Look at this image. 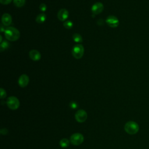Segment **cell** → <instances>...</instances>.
I'll return each instance as SVG.
<instances>
[{"instance_id": "1", "label": "cell", "mask_w": 149, "mask_h": 149, "mask_svg": "<svg viewBox=\"0 0 149 149\" xmlns=\"http://www.w3.org/2000/svg\"><path fill=\"white\" fill-rule=\"evenodd\" d=\"M5 38L10 41H15L20 37L19 31L14 27H8L4 31Z\"/></svg>"}, {"instance_id": "23", "label": "cell", "mask_w": 149, "mask_h": 149, "mask_svg": "<svg viewBox=\"0 0 149 149\" xmlns=\"http://www.w3.org/2000/svg\"><path fill=\"white\" fill-rule=\"evenodd\" d=\"M5 28H3V24H2V25L1 26V32L5 31Z\"/></svg>"}, {"instance_id": "6", "label": "cell", "mask_w": 149, "mask_h": 149, "mask_svg": "<svg viewBox=\"0 0 149 149\" xmlns=\"http://www.w3.org/2000/svg\"><path fill=\"white\" fill-rule=\"evenodd\" d=\"M74 117L77 122L83 123L86 120L87 118V113L86 111L83 109H79L76 112Z\"/></svg>"}, {"instance_id": "11", "label": "cell", "mask_w": 149, "mask_h": 149, "mask_svg": "<svg viewBox=\"0 0 149 149\" xmlns=\"http://www.w3.org/2000/svg\"><path fill=\"white\" fill-rule=\"evenodd\" d=\"M29 57L31 60L37 61L41 59V55L38 51L36 49H32L29 52Z\"/></svg>"}, {"instance_id": "19", "label": "cell", "mask_w": 149, "mask_h": 149, "mask_svg": "<svg viewBox=\"0 0 149 149\" xmlns=\"http://www.w3.org/2000/svg\"><path fill=\"white\" fill-rule=\"evenodd\" d=\"M39 8H40V10L41 11V12H45L46 10H47V5L44 3H41L40 6H39Z\"/></svg>"}, {"instance_id": "3", "label": "cell", "mask_w": 149, "mask_h": 149, "mask_svg": "<svg viewBox=\"0 0 149 149\" xmlns=\"http://www.w3.org/2000/svg\"><path fill=\"white\" fill-rule=\"evenodd\" d=\"M84 52V49L83 46L81 44H76L73 46L72 50V54L73 57L77 59L81 58V57L83 56Z\"/></svg>"}, {"instance_id": "5", "label": "cell", "mask_w": 149, "mask_h": 149, "mask_svg": "<svg viewBox=\"0 0 149 149\" xmlns=\"http://www.w3.org/2000/svg\"><path fill=\"white\" fill-rule=\"evenodd\" d=\"M84 141V136L82 134L76 133L73 134L70 137V142L74 146H79Z\"/></svg>"}, {"instance_id": "12", "label": "cell", "mask_w": 149, "mask_h": 149, "mask_svg": "<svg viewBox=\"0 0 149 149\" xmlns=\"http://www.w3.org/2000/svg\"><path fill=\"white\" fill-rule=\"evenodd\" d=\"M12 22V19L9 13H4L2 16V23L3 26H9L11 24Z\"/></svg>"}, {"instance_id": "4", "label": "cell", "mask_w": 149, "mask_h": 149, "mask_svg": "<svg viewBox=\"0 0 149 149\" xmlns=\"http://www.w3.org/2000/svg\"><path fill=\"white\" fill-rule=\"evenodd\" d=\"M6 104L9 108L12 110H15L19 108L20 105V102L17 98L14 96H11L8 98L6 101Z\"/></svg>"}, {"instance_id": "20", "label": "cell", "mask_w": 149, "mask_h": 149, "mask_svg": "<svg viewBox=\"0 0 149 149\" xmlns=\"http://www.w3.org/2000/svg\"><path fill=\"white\" fill-rule=\"evenodd\" d=\"M0 91H1V98L3 99V98H5L6 96V93L5 90L3 88H1Z\"/></svg>"}, {"instance_id": "15", "label": "cell", "mask_w": 149, "mask_h": 149, "mask_svg": "<svg viewBox=\"0 0 149 149\" xmlns=\"http://www.w3.org/2000/svg\"><path fill=\"white\" fill-rule=\"evenodd\" d=\"M73 40L76 43H80L83 41V38L80 34L78 33H74L73 35Z\"/></svg>"}, {"instance_id": "2", "label": "cell", "mask_w": 149, "mask_h": 149, "mask_svg": "<svg viewBox=\"0 0 149 149\" xmlns=\"http://www.w3.org/2000/svg\"><path fill=\"white\" fill-rule=\"evenodd\" d=\"M124 129L126 133L129 134H135L139 132V125L134 121L127 122L124 126Z\"/></svg>"}, {"instance_id": "18", "label": "cell", "mask_w": 149, "mask_h": 149, "mask_svg": "<svg viewBox=\"0 0 149 149\" xmlns=\"http://www.w3.org/2000/svg\"><path fill=\"white\" fill-rule=\"evenodd\" d=\"M63 26L67 29H70L72 28L73 26V23L71 20H66L63 22Z\"/></svg>"}, {"instance_id": "17", "label": "cell", "mask_w": 149, "mask_h": 149, "mask_svg": "<svg viewBox=\"0 0 149 149\" xmlns=\"http://www.w3.org/2000/svg\"><path fill=\"white\" fill-rule=\"evenodd\" d=\"M26 0H13L14 5L17 8H21L25 4Z\"/></svg>"}, {"instance_id": "24", "label": "cell", "mask_w": 149, "mask_h": 149, "mask_svg": "<svg viewBox=\"0 0 149 149\" xmlns=\"http://www.w3.org/2000/svg\"><path fill=\"white\" fill-rule=\"evenodd\" d=\"M0 38H1V39H0V42H1V43L2 42V36L1 35L0 36Z\"/></svg>"}, {"instance_id": "7", "label": "cell", "mask_w": 149, "mask_h": 149, "mask_svg": "<svg viewBox=\"0 0 149 149\" xmlns=\"http://www.w3.org/2000/svg\"><path fill=\"white\" fill-rule=\"evenodd\" d=\"M105 22H106L107 24H108V26L112 28L117 27L119 24V21L118 19L113 15L109 16L107 18Z\"/></svg>"}, {"instance_id": "8", "label": "cell", "mask_w": 149, "mask_h": 149, "mask_svg": "<svg viewBox=\"0 0 149 149\" xmlns=\"http://www.w3.org/2000/svg\"><path fill=\"white\" fill-rule=\"evenodd\" d=\"M104 9V5L100 2H95L91 7V12L94 15H98L101 13Z\"/></svg>"}, {"instance_id": "22", "label": "cell", "mask_w": 149, "mask_h": 149, "mask_svg": "<svg viewBox=\"0 0 149 149\" xmlns=\"http://www.w3.org/2000/svg\"><path fill=\"white\" fill-rule=\"evenodd\" d=\"M12 0H0V2L3 5H8L12 2Z\"/></svg>"}, {"instance_id": "16", "label": "cell", "mask_w": 149, "mask_h": 149, "mask_svg": "<svg viewBox=\"0 0 149 149\" xmlns=\"http://www.w3.org/2000/svg\"><path fill=\"white\" fill-rule=\"evenodd\" d=\"M10 44L6 41H3L1 43V45H0V51L1 52L7 49L9 47Z\"/></svg>"}, {"instance_id": "21", "label": "cell", "mask_w": 149, "mask_h": 149, "mask_svg": "<svg viewBox=\"0 0 149 149\" xmlns=\"http://www.w3.org/2000/svg\"><path fill=\"white\" fill-rule=\"evenodd\" d=\"M70 108L72 109H76L77 107V104L74 101H72L69 104Z\"/></svg>"}, {"instance_id": "9", "label": "cell", "mask_w": 149, "mask_h": 149, "mask_svg": "<svg viewBox=\"0 0 149 149\" xmlns=\"http://www.w3.org/2000/svg\"><path fill=\"white\" fill-rule=\"evenodd\" d=\"M29 82V77L27 75L23 74H22L18 79V84L21 87H26Z\"/></svg>"}, {"instance_id": "10", "label": "cell", "mask_w": 149, "mask_h": 149, "mask_svg": "<svg viewBox=\"0 0 149 149\" xmlns=\"http://www.w3.org/2000/svg\"><path fill=\"white\" fill-rule=\"evenodd\" d=\"M58 18L60 21L65 22L69 16V12L65 9H61L58 13Z\"/></svg>"}, {"instance_id": "13", "label": "cell", "mask_w": 149, "mask_h": 149, "mask_svg": "<svg viewBox=\"0 0 149 149\" xmlns=\"http://www.w3.org/2000/svg\"><path fill=\"white\" fill-rule=\"evenodd\" d=\"M46 19H47L46 15L42 13L37 16L36 18V21L38 23H42L46 20Z\"/></svg>"}, {"instance_id": "14", "label": "cell", "mask_w": 149, "mask_h": 149, "mask_svg": "<svg viewBox=\"0 0 149 149\" xmlns=\"http://www.w3.org/2000/svg\"><path fill=\"white\" fill-rule=\"evenodd\" d=\"M69 143H70V141L68 139H66V138L62 139L59 141V145L62 148H66V147H68L69 146Z\"/></svg>"}]
</instances>
